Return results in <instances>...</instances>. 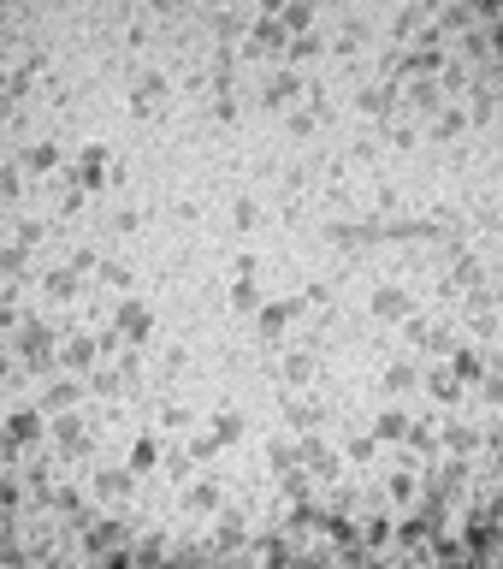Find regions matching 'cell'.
I'll return each mask as SVG.
<instances>
[]
</instances>
